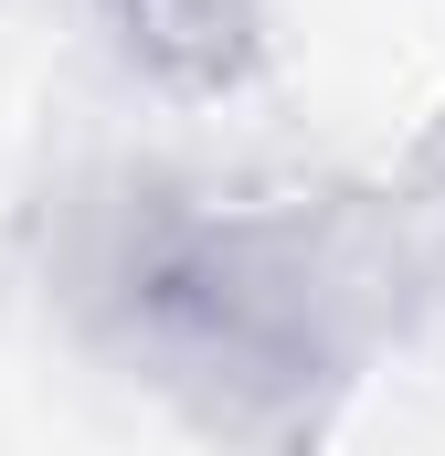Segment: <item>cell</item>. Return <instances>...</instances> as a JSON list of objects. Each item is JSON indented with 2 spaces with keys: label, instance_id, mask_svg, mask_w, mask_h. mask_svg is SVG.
Instances as JSON below:
<instances>
[{
  "label": "cell",
  "instance_id": "cell-1",
  "mask_svg": "<svg viewBox=\"0 0 445 456\" xmlns=\"http://www.w3.org/2000/svg\"><path fill=\"white\" fill-rule=\"evenodd\" d=\"M127 11V43L149 53V75L170 86H244L255 43H265V0H117Z\"/></svg>",
  "mask_w": 445,
  "mask_h": 456
}]
</instances>
